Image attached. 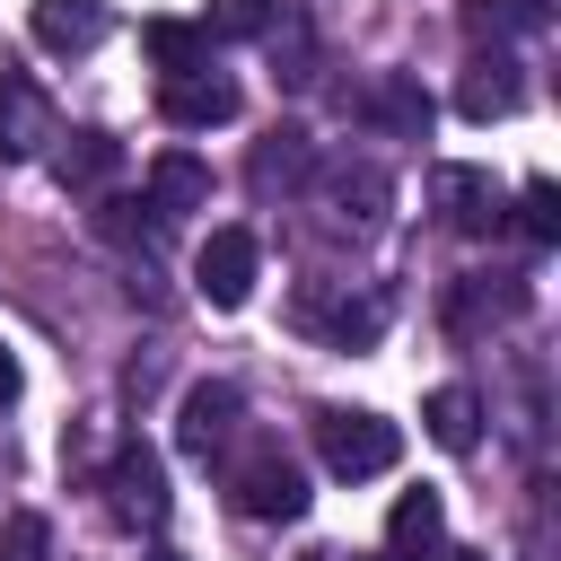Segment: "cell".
<instances>
[{
    "label": "cell",
    "instance_id": "25",
    "mask_svg": "<svg viewBox=\"0 0 561 561\" xmlns=\"http://www.w3.org/2000/svg\"><path fill=\"white\" fill-rule=\"evenodd\" d=\"M447 561H482V552H447Z\"/></svg>",
    "mask_w": 561,
    "mask_h": 561
},
{
    "label": "cell",
    "instance_id": "5",
    "mask_svg": "<svg viewBox=\"0 0 561 561\" xmlns=\"http://www.w3.org/2000/svg\"><path fill=\"white\" fill-rule=\"evenodd\" d=\"M158 114H167L175 131H210V123H237V88H228L219 70H184V79L158 88Z\"/></svg>",
    "mask_w": 561,
    "mask_h": 561
},
{
    "label": "cell",
    "instance_id": "27",
    "mask_svg": "<svg viewBox=\"0 0 561 561\" xmlns=\"http://www.w3.org/2000/svg\"><path fill=\"white\" fill-rule=\"evenodd\" d=\"M307 561H333V552H307Z\"/></svg>",
    "mask_w": 561,
    "mask_h": 561
},
{
    "label": "cell",
    "instance_id": "17",
    "mask_svg": "<svg viewBox=\"0 0 561 561\" xmlns=\"http://www.w3.org/2000/svg\"><path fill=\"white\" fill-rule=\"evenodd\" d=\"M465 26L473 35H535V26H552V9L543 0H465Z\"/></svg>",
    "mask_w": 561,
    "mask_h": 561
},
{
    "label": "cell",
    "instance_id": "19",
    "mask_svg": "<svg viewBox=\"0 0 561 561\" xmlns=\"http://www.w3.org/2000/svg\"><path fill=\"white\" fill-rule=\"evenodd\" d=\"M0 561H53V526L35 508H9L0 517Z\"/></svg>",
    "mask_w": 561,
    "mask_h": 561
},
{
    "label": "cell",
    "instance_id": "15",
    "mask_svg": "<svg viewBox=\"0 0 561 561\" xmlns=\"http://www.w3.org/2000/svg\"><path fill=\"white\" fill-rule=\"evenodd\" d=\"M438 526H447L438 491H403V500L386 508V543H394V552H430V543H438Z\"/></svg>",
    "mask_w": 561,
    "mask_h": 561
},
{
    "label": "cell",
    "instance_id": "13",
    "mask_svg": "<svg viewBox=\"0 0 561 561\" xmlns=\"http://www.w3.org/2000/svg\"><path fill=\"white\" fill-rule=\"evenodd\" d=\"M140 44H149V61H158L167 79L202 70V53H210V35H202L193 18H149V26H140Z\"/></svg>",
    "mask_w": 561,
    "mask_h": 561
},
{
    "label": "cell",
    "instance_id": "3",
    "mask_svg": "<svg viewBox=\"0 0 561 561\" xmlns=\"http://www.w3.org/2000/svg\"><path fill=\"white\" fill-rule=\"evenodd\" d=\"M228 491H237V508H245V517H307V473H298L280 447H254V456H237Z\"/></svg>",
    "mask_w": 561,
    "mask_h": 561
},
{
    "label": "cell",
    "instance_id": "12",
    "mask_svg": "<svg viewBox=\"0 0 561 561\" xmlns=\"http://www.w3.org/2000/svg\"><path fill=\"white\" fill-rule=\"evenodd\" d=\"M359 114H368L377 131H403V140L430 131V96H421V79H403V70H386V79L359 96Z\"/></svg>",
    "mask_w": 561,
    "mask_h": 561
},
{
    "label": "cell",
    "instance_id": "8",
    "mask_svg": "<svg viewBox=\"0 0 561 561\" xmlns=\"http://www.w3.org/2000/svg\"><path fill=\"white\" fill-rule=\"evenodd\" d=\"M228 430H237V386L202 377V386L184 394V412H175V438H184V456H210Z\"/></svg>",
    "mask_w": 561,
    "mask_h": 561
},
{
    "label": "cell",
    "instance_id": "14",
    "mask_svg": "<svg viewBox=\"0 0 561 561\" xmlns=\"http://www.w3.org/2000/svg\"><path fill=\"white\" fill-rule=\"evenodd\" d=\"M421 430H430L447 456H465V447H473V430H482V403H473L465 386H438V394L421 403Z\"/></svg>",
    "mask_w": 561,
    "mask_h": 561
},
{
    "label": "cell",
    "instance_id": "24",
    "mask_svg": "<svg viewBox=\"0 0 561 561\" xmlns=\"http://www.w3.org/2000/svg\"><path fill=\"white\" fill-rule=\"evenodd\" d=\"M0 403H18V359L0 351Z\"/></svg>",
    "mask_w": 561,
    "mask_h": 561
},
{
    "label": "cell",
    "instance_id": "2",
    "mask_svg": "<svg viewBox=\"0 0 561 561\" xmlns=\"http://www.w3.org/2000/svg\"><path fill=\"white\" fill-rule=\"evenodd\" d=\"M254 272H263L254 228H210V237H202V254H193V280H202V298H210V307H245V298H254Z\"/></svg>",
    "mask_w": 561,
    "mask_h": 561
},
{
    "label": "cell",
    "instance_id": "11",
    "mask_svg": "<svg viewBox=\"0 0 561 561\" xmlns=\"http://www.w3.org/2000/svg\"><path fill=\"white\" fill-rule=\"evenodd\" d=\"M456 114L465 123H500V114H517V70L491 53V61H465V79H456Z\"/></svg>",
    "mask_w": 561,
    "mask_h": 561
},
{
    "label": "cell",
    "instance_id": "6",
    "mask_svg": "<svg viewBox=\"0 0 561 561\" xmlns=\"http://www.w3.org/2000/svg\"><path fill=\"white\" fill-rule=\"evenodd\" d=\"M430 193H438V210H447V228H465V237H482V228H500V184H491L482 167H438V175H430Z\"/></svg>",
    "mask_w": 561,
    "mask_h": 561
},
{
    "label": "cell",
    "instance_id": "23",
    "mask_svg": "<svg viewBox=\"0 0 561 561\" xmlns=\"http://www.w3.org/2000/svg\"><path fill=\"white\" fill-rule=\"evenodd\" d=\"M307 324H324L333 342H368V333H377V307H368V298H359V307H307Z\"/></svg>",
    "mask_w": 561,
    "mask_h": 561
},
{
    "label": "cell",
    "instance_id": "9",
    "mask_svg": "<svg viewBox=\"0 0 561 561\" xmlns=\"http://www.w3.org/2000/svg\"><path fill=\"white\" fill-rule=\"evenodd\" d=\"M210 202V167L193 158V149H167L158 167H149V210L158 219H184V210H202Z\"/></svg>",
    "mask_w": 561,
    "mask_h": 561
},
{
    "label": "cell",
    "instance_id": "21",
    "mask_svg": "<svg viewBox=\"0 0 561 561\" xmlns=\"http://www.w3.org/2000/svg\"><path fill=\"white\" fill-rule=\"evenodd\" d=\"M517 228H526L535 245H552V237H561V193H552V175H535V184L517 193Z\"/></svg>",
    "mask_w": 561,
    "mask_h": 561
},
{
    "label": "cell",
    "instance_id": "26",
    "mask_svg": "<svg viewBox=\"0 0 561 561\" xmlns=\"http://www.w3.org/2000/svg\"><path fill=\"white\" fill-rule=\"evenodd\" d=\"M149 561H175V552H149Z\"/></svg>",
    "mask_w": 561,
    "mask_h": 561
},
{
    "label": "cell",
    "instance_id": "22",
    "mask_svg": "<svg viewBox=\"0 0 561 561\" xmlns=\"http://www.w3.org/2000/svg\"><path fill=\"white\" fill-rule=\"evenodd\" d=\"M263 26H272L263 0H210V18H202V35H263Z\"/></svg>",
    "mask_w": 561,
    "mask_h": 561
},
{
    "label": "cell",
    "instance_id": "10",
    "mask_svg": "<svg viewBox=\"0 0 561 561\" xmlns=\"http://www.w3.org/2000/svg\"><path fill=\"white\" fill-rule=\"evenodd\" d=\"M53 140V114H44V96L26 88V79H9L0 70V158H35Z\"/></svg>",
    "mask_w": 561,
    "mask_h": 561
},
{
    "label": "cell",
    "instance_id": "7",
    "mask_svg": "<svg viewBox=\"0 0 561 561\" xmlns=\"http://www.w3.org/2000/svg\"><path fill=\"white\" fill-rule=\"evenodd\" d=\"M26 26H35V44H44V53H88V44H105V26H114V18H105V0H35V18H26Z\"/></svg>",
    "mask_w": 561,
    "mask_h": 561
},
{
    "label": "cell",
    "instance_id": "16",
    "mask_svg": "<svg viewBox=\"0 0 561 561\" xmlns=\"http://www.w3.org/2000/svg\"><path fill=\"white\" fill-rule=\"evenodd\" d=\"M324 193H333V210H342V219H359V228H377V219H386V175H377V167H342Z\"/></svg>",
    "mask_w": 561,
    "mask_h": 561
},
{
    "label": "cell",
    "instance_id": "4",
    "mask_svg": "<svg viewBox=\"0 0 561 561\" xmlns=\"http://www.w3.org/2000/svg\"><path fill=\"white\" fill-rule=\"evenodd\" d=\"M105 500H114L123 526H158V517H167V465H158V447L123 438L114 465H105Z\"/></svg>",
    "mask_w": 561,
    "mask_h": 561
},
{
    "label": "cell",
    "instance_id": "18",
    "mask_svg": "<svg viewBox=\"0 0 561 561\" xmlns=\"http://www.w3.org/2000/svg\"><path fill=\"white\" fill-rule=\"evenodd\" d=\"M298 175H307V131H272L254 149V184L272 193V184H298Z\"/></svg>",
    "mask_w": 561,
    "mask_h": 561
},
{
    "label": "cell",
    "instance_id": "20",
    "mask_svg": "<svg viewBox=\"0 0 561 561\" xmlns=\"http://www.w3.org/2000/svg\"><path fill=\"white\" fill-rule=\"evenodd\" d=\"M53 167H61V184H96V175L114 167V140H105V131H70V149H61Z\"/></svg>",
    "mask_w": 561,
    "mask_h": 561
},
{
    "label": "cell",
    "instance_id": "1",
    "mask_svg": "<svg viewBox=\"0 0 561 561\" xmlns=\"http://www.w3.org/2000/svg\"><path fill=\"white\" fill-rule=\"evenodd\" d=\"M316 456H324V473L368 482V473H394L403 430H394V421H377V412H316Z\"/></svg>",
    "mask_w": 561,
    "mask_h": 561
}]
</instances>
